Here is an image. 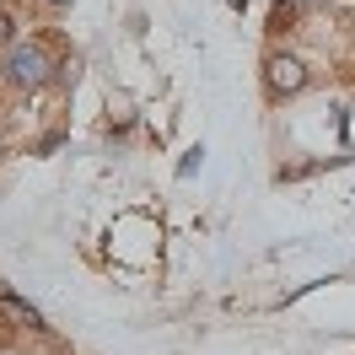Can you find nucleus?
Listing matches in <instances>:
<instances>
[{"label": "nucleus", "instance_id": "obj_5", "mask_svg": "<svg viewBox=\"0 0 355 355\" xmlns=\"http://www.w3.org/2000/svg\"><path fill=\"white\" fill-rule=\"evenodd\" d=\"M6 38H11V17L0 11V44H6Z\"/></svg>", "mask_w": 355, "mask_h": 355}, {"label": "nucleus", "instance_id": "obj_4", "mask_svg": "<svg viewBox=\"0 0 355 355\" xmlns=\"http://www.w3.org/2000/svg\"><path fill=\"white\" fill-rule=\"evenodd\" d=\"M275 27H286V22H296V6H275V17H269Z\"/></svg>", "mask_w": 355, "mask_h": 355}, {"label": "nucleus", "instance_id": "obj_3", "mask_svg": "<svg viewBox=\"0 0 355 355\" xmlns=\"http://www.w3.org/2000/svg\"><path fill=\"white\" fill-rule=\"evenodd\" d=\"M6 307H11V312H17V318H22V323H27V329H44V318H38V312H33V307H27V302H22V296H6Z\"/></svg>", "mask_w": 355, "mask_h": 355}, {"label": "nucleus", "instance_id": "obj_1", "mask_svg": "<svg viewBox=\"0 0 355 355\" xmlns=\"http://www.w3.org/2000/svg\"><path fill=\"white\" fill-rule=\"evenodd\" d=\"M6 76H11V87H44L49 81V60H44V49H33V44H17L11 54H6Z\"/></svg>", "mask_w": 355, "mask_h": 355}, {"label": "nucleus", "instance_id": "obj_2", "mask_svg": "<svg viewBox=\"0 0 355 355\" xmlns=\"http://www.w3.org/2000/svg\"><path fill=\"white\" fill-rule=\"evenodd\" d=\"M264 76H269V87H275V92H302V87H307V70H302V60H291V54H269Z\"/></svg>", "mask_w": 355, "mask_h": 355}]
</instances>
